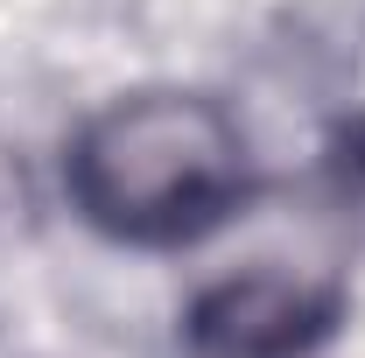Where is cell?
<instances>
[{"label":"cell","mask_w":365,"mask_h":358,"mask_svg":"<svg viewBox=\"0 0 365 358\" xmlns=\"http://www.w3.org/2000/svg\"><path fill=\"white\" fill-rule=\"evenodd\" d=\"M71 204L120 246H190L246 204V134L204 91H134L71 140Z\"/></svg>","instance_id":"cell-1"},{"label":"cell","mask_w":365,"mask_h":358,"mask_svg":"<svg viewBox=\"0 0 365 358\" xmlns=\"http://www.w3.org/2000/svg\"><path fill=\"white\" fill-rule=\"evenodd\" d=\"M337 323H344V295L330 281L260 267L197 295L190 344L197 358H309L317 344H330Z\"/></svg>","instance_id":"cell-2"},{"label":"cell","mask_w":365,"mask_h":358,"mask_svg":"<svg viewBox=\"0 0 365 358\" xmlns=\"http://www.w3.org/2000/svg\"><path fill=\"white\" fill-rule=\"evenodd\" d=\"M344 169H351V183L365 190V127H359L351 140H344Z\"/></svg>","instance_id":"cell-3"}]
</instances>
